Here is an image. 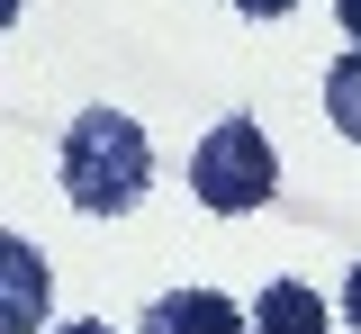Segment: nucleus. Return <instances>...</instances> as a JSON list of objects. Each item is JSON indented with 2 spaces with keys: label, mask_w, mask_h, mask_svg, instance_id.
<instances>
[{
  "label": "nucleus",
  "mask_w": 361,
  "mask_h": 334,
  "mask_svg": "<svg viewBox=\"0 0 361 334\" xmlns=\"http://www.w3.org/2000/svg\"><path fill=\"white\" fill-rule=\"evenodd\" d=\"M154 190V144L127 109H82L63 127V199L82 217H127Z\"/></svg>",
  "instance_id": "nucleus-1"
},
{
  "label": "nucleus",
  "mask_w": 361,
  "mask_h": 334,
  "mask_svg": "<svg viewBox=\"0 0 361 334\" xmlns=\"http://www.w3.org/2000/svg\"><path fill=\"white\" fill-rule=\"evenodd\" d=\"M226 9H244V18H289L298 0H226Z\"/></svg>",
  "instance_id": "nucleus-8"
},
{
  "label": "nucleus",
  "mask_w": 361,
  "mask_h": 334,
  "mask_svg": "<svg viewBox=\"0 0 361 334\" xmlns=\"http://www.w3.org/2000/svg\"><path fill=\"white\" fill-rule=\"evenodd\" d=\"M190 190H199L208 217H253V208L280 190L271 136L253 127V118H217V127L199 136V154H190Z\"/></svg>",
  "instance_id": "nucleus-2"
},
{
  "label": "nucleus",
  "mask_w": 361,
  "mask_h": 334,
  "mask_svg": "<svg viewBox=\"0 0 361 334\" xmlns=\"http://www.w3.org/2000/svg\"><path fill=\"white\" fill-rule=\"evenodd\" d=\"M135 334H253V316H244L226 289H163V298L135 316Z\"/></svg>",
  "instance_id": "nucleus-4"
},
{
  "label": "nucleus",
  "mask_w": 361,
  "mask_h": 334,
  "mask_svg": "<svg viewBox=\"0 0 361 334\" xmlns=\"http://www.w3.org/2000/svg\"><path fill=\"white\" fill-rule=\"evenodd\" d=\"M253 334H325V298L307 280H271L253 298Z\"/></svg>",
  "instance_id": "nucleus-5"
},
{
  "label": "nucleus",
  "mask_w": 361,
  "mask_h": 334,
  "mask_svg": "<svg viewBox=\"0 0 361 334\" xmlns=\"http://www.w3.org/2000/svg\"><path fill=\"white\" fill-rule=\"evenodd\" d=\"M343 326L361 334V262H353V271H343Z\"/></svg>",
  "instance_id": "nucleus-7"
},
{
  "label": "nucleus",
  "mask_w": 361,
  "mask_h": 334,
  "mask_svg": "<svg viewBox=\"0 0 361 334\" xmlns=\"http://www.w3.org/2000/svg\"><path fill=\"white\" fill-rule=\"evenodd\" d=\"M18 9H27V0H0V27H18Z\"/></svg>",
  "instance_id": "nucleus-11"
},
{
  "label": "nucleus",
  "mask_w": 361,
  "mask_h": 334,
  "mask_svg": "<svg viewBox=\"0 0 361 334\" xmlns=\"http://www.w3.org/2000/svg\"><path fill=\"white\" fill-rule=\"evenodd\" d=\"M325 118L343 127V144H361V46L325 63Z\"/></svg>",
  "instance_id": "nucleus-6"
},
{
  "label": "nucleus",
  "mask_w": 361,
  "mask_h": 334,
  "mask_svg": "<svg viewBox=\"0 0 361 334\" xmlns=\"http://www.w3.org/2000/svg\"><path fill=\"white\" fill-rule=\"evenodd\" d=\"M45 307H54V271H45V253H37L27 235L0 226V334H37Z\"/></svg>",
  "instance_id": "nucleus-3"
},
{
  "label": "nucleus",
  "mask_w": 361,
  "mask_h": 334,
  "mask_svg": "<svg viewBox=\"0 0 361 334\" xmlns=\"http://www.w3.org/2000/svg\"><path fill=\"white\" fill-rule=\"evenodd\" d=\"M334 18H343V37L361 46V0H334Z\"/></svg>",
  "instance_id": "nucleus-9"
},
{
  "label": "nucleus",
  "mask_w": 361,
  "mask_h": 334,
  "mask_svg": "<svg viewBox=\"0 0 361 334\" xmlns=\"http://www.w3.org/2000/svg\"><path fill=\"white\" fill-rule=\"evenodd\" d=\"M54 334H118V326H99V316H82V326H54Z\"/></svg>",
  "instance_id": "nucleus-10"
}]
</instances>
